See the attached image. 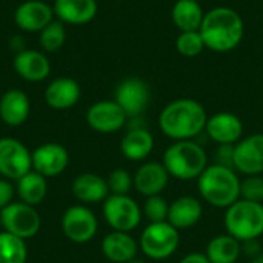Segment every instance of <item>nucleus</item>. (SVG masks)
I'll return each instance as SVG.
<instances>
[{"label": "nucleus", "instance_id": "f257e3e1", "mask_svg": "<svg viewBox=\"0 0 263 263\" xmlns=\"http://www.w3.org/2000/svg\"><path fill=\"white\" fill-rule=\"evenodd\" d=\"M208 114L205 106L194 99H176L170 102L159 114V129L168 139L194 140L206 126Z\"/></svg>", "mask_w": 263, "mask_h": 263}, {"label": "nucleus", "instance_id": "f03ea898", "mask_svg": "<svg viewBox=\"0 0 263 263\" xmlns=\"http://www.w3.org/2000/svg\"><path fill=\"white\" fill-rule=\"evenodd\" d=\"M199 32L206 49L214 52H230L240 45L245 34V23L236 9L216 6L205 12Z\"/></svg>", "mask_w": 263, "mask_h": 263}, {"label": "nucleus", "instance_id": "7ed1b4c3", "mask_svg": "<svg viewBox=\"0 0 263 263\" xmlns=\"http://www.w3.org/2000/svg\"><path fill=\"white\" fill-rule=\"evenodd\" d=\"M242 179L234 168L219 163L208 168L197 179V190L203 202L214 208L227 210L240 199Z\"/></svg>", "mask_w": 263, "mask_h": 263}, {"label": "nucleus", "instance_id": "20e7f679", "mask_svg": "<svg viewBox=\"0 0 263 263\" xmlns=\"http://www.w3.org/2000/svg\"><path fill=\"white\" fill-rule=\"evenodd\" d=\"M162 163L171 177L188 182L197 180L208 168L210 159L205 148L196 140L173 142L163 153Z\"/></svg>", "mask_w": 263, "mask_h": 263}, {"label": "nucleus", "instance_id": "39448f33", "mask_svg": "<svg viewBox=\"0 0 263 263\" xmlns=\"http://www.w3.org/2000/svg\"><path fill=\"white\" fill-rule=\"evenodd\" d=\"M223 225L227 233L239 242L260 239L263 236V203L239 199L227 208Z\"/></svg>", "mask_w": 263, "mask_h": 263}, {"label": "nucleus", "instance_id": "423d86ee", "mask_svg": "<svg viewBox=\"0 0 263 263\" xmlns=\"http://www.w3.org/2000/svg\"><path fill=\"white\" fill-rule=\"evenodd\" d=\"M180 247V231L170 222L148 223L139 239L140 251L151 260H166Z\"/></svg>", "mask_w": 263, "mask_h": 263}, {"label": "nucleus", "instance_id": "0eeeda50", "mask_svg": "<svg viewBox=\"0 0 263 263\" xmlns=\"http://www.w3.org/2000/svg\"><path fill=\"white\" fill-rule=\"evenodd\" d=\"M103 217L112 231L131 233L134 231L143 217L140 205L129 196L109 194L103 202Z\"/></svg>", "mask_w": 263, "mask_h": 263}, {"label": "nucleus", "instance_id": "6e6552de", "mask_svg": "<svg viewBox=\"0 0 263 263\" xmlns=\"http://www.w3.org/2000/svg\"><path fill=\"white\" fill-rule=\"evenodd\" d=\"M2 228L23 240L34 237L42 228V219L35 210L23 202H11L8 206L0 210Z\"/></svg>", "mask_w": 263, "mask_h": 263}, {"label": "nucleus", "instance_id": "1a4fd4ad", "mask_svg": "<svg viewBox=\"0 0 263 263\" xmlns=\"http://www.w3.org/2000/svg\"><path fill=\"white\" fill-rule=\"evenodd\" d=\"M63 234L74 243L91 242L99 231V220L86 205H72L62 216Z\"/></svg>", "mask_w": 263, "mask_h": 263}, {"label": "nucleus", "instance_id": "9d476101", "mask_svg": "<svg viewBox=\"0 0 263 263\" xmlns=\"http://www.w3.org/2000/svg\"><path fill=\"white\" fill-rule=\"evenodd\" d=\"M32 170L31 151L14 137L0 139V174L8 180H18Z\"/></svg>", "mask_w": 263, "mask_h": 263}, {"label": "nucleus", "instance_id": "9b49d317", "mask_svg": "<svg viewBox=\"0 0 263 263\" xmlns=\"http://www.w3.org/2000/svg\"><path fill=\"white\" fill-rule=\"evenodd\" d=\"M114 100L120 105L129 120L143 116L151 100V91L145 80L139 77H128L117 85Z\"/></svg>", "mask_w": 263, "mask_h": 263}, {"label": "nucleus", "instance_id": "f8f14e48", "mask_svg": "<svg viewBox=\"0 0 263 263\" xmlns=\"http://www.w3.org/2000/svg\"><path fill=\"white\" fill-rule=\"evenodd\" d=\"M86 122L96 133L114 134L126 126L128 116L116 100H99L88 108Z\"/></svg>", "mask_w": 263, "mask_h": 263}, {"label": "nucleus", "instance_id": "ddd939ff", "mask_svg": "<svg viewBox=\"0 0 263 263\" xmlns=\"http://www.w3.org/2000/svg\"><path fill=\"white\" fill-rule=\"evenodd\" d=\"M234 170L243 176H262L263 133L242 137L234 145Z\"/></svg>", "mask_w": 263, "mask_h": 263}, {"label": "nucleus", "instance_id": "4468645a", "mask_svg": "<svg viewBox=\"0 0 263 263\" xmlns=\"http://www.w3.org/2000/svg\"><path fill=\"white\" fill-rule=\"evenodd\" d=\"M55 18L46 0H25L14 11V23L23 32H40Z\"/></svg>", "mask_w": 263, "mask_h": 263}, {"label": "nucleus", "instance_id": "2eb2a0df", "mask_svg": "<svg viewBox=\"0 0 263 263\" xmlns=\"http://www.w3.org/2000/svg\"><path fill=\"white\" fill-rule=\"evenodd\" d=\"M32 170L43 177H55L62 174L69 163V153L60 143H43L32 153Z\"/></svg>", "mask_w": 263, "mask_h": 263}, {"label": "nucleus", "instance_id": "dca6fc26", "mask_svg": "<svg viewBox=\"0 0 263 263\" xmlns=\"http://www.w3.org/2000/svg\"><path fill=\"white\" fill-rule=\"evenodd\" d=\"M133 179H134V190L143 197H151V196H160L166 190L171 176L162 162L151 160L142 163L133 174Z\"/></svg>", "mask_w": 263, "mask_h": 263}, {"label": "nucleus", "instance_id": "f3484780", "mask_svg": "<svg viewBox=\"0 0 263 263\" xmlns=\"http://www.w3.org/2000/svg\"><path fill=\"white\" fill-rule=\"evenodd\" d=\"M12 66L15 74L26 82H43L51 74V62L46 52L25 48L15 52Z\"/></svg>", "mask_w": 263, "mask_h": 263}, {"label": "nucleus", "instance_id": "a211bd4d", "mask_svg": "<svg viewBox=\"0 0 263 263\" xmlns=\"http://www.w3.org/2000/svg\"><path fill=\"white\" fill-rule=\"evenodd\" d=\"M205 133L216 145H236L243 137V123L236 114L222 111L208 117Z\"/></svg>", "mask_w": 263, "mask_h": 263}, {"label": "nucleus", "instance_id": "6ab92c4d", "mask_svg": "<svg viewBox=\"0 0 263 263\" xmlns=\"http://www.w3.org/2000/svg\"><path fill=\"white\" fill-rule=\"evenodd\" d=\"M54 15L65 25L82 26L91 23L99 11L97 0H54Z\"/></svg>", "mask_w": 263, "mask_h": 263}, {"label": "nucleus", "instance_id": "aec40b11", "mask_svg": "<svg viewBox=\"0 0 263 263\" xmlns=\"http://www.w3.org/2000/svg\"><path fill=\"white\" fill-rule=\"evenodd\" d=\"M203 216L202 200L194 196H180L170 203L168 220L176 230L185 231L194 228Z\"/></svg>", "mask_w": 263, "mask_h": 263}, {"label": "nucleus", "instance_id": "412c9836", "mask_svg": "<svg viewBox=\"0 0 263 263\" xmlns=\"http://www.w3.org/2000/svg\"><path fill=\"white\" fill-rule=\"evenodd\" d=\"M82 96V88L71 77H57L51 80L45 89V102L49 108L63 111L77 105Z\"/></svg>", "mask_w": 263, "mask_h": 263}, {"label": "nucleus", "instance_id": "4be33fe9", "mask_svg": "<svg viewBox=\"0 0 263 263\" xmlns=\"http://www.w3.org/2000/svg\"><path fill=\"white\" fill-rule=\"evenodd\" d=\"M154 149V136L146 126H129L120 140L122 156L131 162L146 160Z\"/></svg>", "mask_w": 263, "mask_h": 263}, {"label": "nucleus", "instance_id": "5701e85b", "mask_svg": "<svg viewBox=\"0 0 263 263\" xmlns=\"http://www.w3.org/2000/svg\"><path fill=\"white\" fill-rule=\"evenodd\" d=\"M31 112V102L26 92L12 88L2 94L0 97V119L8 126L23 125Z\"/></svg>", "mask_w": 263, "mask_h": 263}, {"label": "nucleus", "instance_id": "b1692460", "mask_svg": "<svg viewBox=\"0 0 263 263\" xmlns=\"http://www.w3.org/2000/svg\"><path fill=\"white\" fill-rule=\"evenodd\" d=\"M139 242L131 233L111 231L102 240V253L112 263H128L137 257Z\"/></svg>", "mask_w": 263, "mask_h": 263}, {"label": "nucleus", "instance_id": "393cba45", "mask_svg": "<svg viewBox=\"0 0 263 263\" xmlns=\"http://www.w3.org/2000/svg\"><path fill=\"white\" fill-rule=\"evenodd\" d=\"M72 194L77 200H80L83 205L99 203L105 202V199L109 196V188L106 183V179L96 173H83L79 174L71 185Z\"/></svg>", "mask_w": 263, "mask_h": 263}, {"label": "nucleus", "instance_id": "a878e982", "mask_svg": "<svg viewBox=\"0 0 263 263\" xmlns=\"http://www.w3.org/2000/svg\"><path fill=\"white\" fill-rule=\"evenodd\" d=\"M205 256L211 263H236L242 256V242L228 233L214 236L206 243Z\"/></svg>", "mask_w": 263, "mask_h": 263}, {"label": "nucleus", "instance_id": "bb28decb", "mask_svg": "<svg viewBox=\"0 0 263 263\" xmlns=\"http://www.w3.org/2000/svg\"><path fill=\"white\" fill-rule=\"evenodd\" d=\"M203 17L205 11L197 0H177L171 9V20L180 32L199 31Z\"/></svg>", "mask_w": 263, "mask_h": 263}, {"label": "nucleus", "instance_id": "cd10ccee", "mask_svg": "<svg viewBox=\"0 0 263 263\" xmlns=\"http://www.w3.org/2000/svg\"><path fill=\"white\" fill-rule=\"evenodd\" d=\"M17 194L20 202L31 206L40 205L48 194V180L42 174L31 170L28 174L17 180Z\"/></svg>", "mask_w": 263, "mask_h": 263}, {"label": "nucleus", "instance_id": "c85d7f7f", "mask_svg": "<svg viewBox=\"0 0 263 263\" xmlns=\"http://www.w3.org/2000/svg\"><path fill=\"white\" fill-rule=\"evenodd\" d=\"M28 248L23 239L0 231V263H26Z\"/></svg>", "mask_w": 263, "mask_h": 263}, {"label": "nucleus", "instance_id": "c756f323", "mask_svg": "<svg viewBox=\"0 0 263 263\" xmlns=\"http://www.w3.org/2000/svg\"><path fill=\"white\" fill-rule=\"evenodd\" d=\"M66 42V28L65 23L54 18L39 32V45L43 52H57L63 48Z\"/></svg>", "mask_w": 263, "mask_h": 263}, {"label": "nucleus", "instance_id": "7c9ffc66", "mask_svg": "<svg viewBox=\"0 0 263 263\" xmlns=\"http://www.w3.org/2000/svg\"><path fill=\"white\" fill-rule=\"evenodd\" d=\"M176 49L183 57H197L206 48L199 31H183L176 39Z\"/></svg>", "mask_w": 263, "mask_h": 263}, {"label": "nucleus", "instance_id": "2f4dec72", "mask_svg": "<svg viewBox=\"0 0 263 263\" xmlns=\"http://www.w3.org/2000/svg\"><path fill=\"white\" fill-rule=\"evenodd\" d=\"M168 211H170V203H168V200L162 194L160 196L145 197V203L142 206V213L148 219L149 223L166 222L168 220Z\"/></svg>", "mask_w": 263, "mask_h": 263}, {"label": "nucleus", "instance_id": "473e14b6", "mask_svg": "<svg viewBox=\"0 0 263 263\" xmlns=\"http://www.w3.org/2000/svg\"><path fill=\"white\" fill-rule=\"evenodd\" d=\"M106 183L109 188V194H117V196H126L134 188L133 174L123 168H117L111 171L106 179Z\"/></svg>", "mask_w": 263, "mask_h": 263}, {"label": "nucleus", "instance_id": "72a5a7b5", "mask_svg": "<svg viewBox=\"0 0 263 263\" xmlns=\"http://www.w3.org/2000/svg\"><path fill=\"white\" fill-rule=\"evenodd\" d=\"M240 199L263 203V177L247 176L240 185Z\"/></svg>", "mask_w": 263, "mask_h": 263}, {"label": "nucleus", "instance_id": "f704fd0d", "mask_svg": "<svg viewBox=\"0 0 263 263\" xmlns=\"http://www.w3.org/2000/svg\"><path fill=\"white\" fill-rule=\"evenodd\" d=\"M216 163L234 168V145H217Z\"/></svg>", "mask_w": 263, "mask_h": 263}, {"label": "nucleus", "instance_id": "c9c22d12", "mask_svg": "<svg viewBox=\"0 0 263 263\" xmlns=\"http://www.w3.org/2000/svg\"><path fill=\"white\" fill-rule=\"evenodd\" d=\"M14 197V188L9 183L8 179H0V210L8 206L12 202Z\"/></svg>", "mask_w": 263, "mask_h": 263}, {"label": "nucleus", "instance_id": "e433bc0d", "mask_svg": "<svg viewBox=\"0 0 263 263\" xmlns=\"http://www.w3.org/2000/svg\"><path fill=\"white\" fill-rule=\"evenodd\" d=\"M242 254L248 256V257H256L260 253V242L259 239H253V240H247V242H242Z\"/></svg>", "mask_w": 263, "mask_h": 263}, {"label": "nucleus", "instance_id": "4c0bfd02", "mask_svg": "<svg viewBox=\"0 0 263 263\" xmlns=\"http://www.w3.org/2000/svg\"><path fill=\"white\" fill-rule=\"evenodd\" d=\"M179 263H211L208 260V257L205 256V253H197V251H194V253H190V254H186V256H183Z\"/></svg>", "mask_w": 263, "mask_h": 263}, {"label": "nucleus", "instance_id": "58836bf2", "mask_svg": "<svg viewBox=\"0 0 263 263\" xmlns=\"http://www.w3.org/2000/svg\"><path fill=\"white\" fill-rule=\"evenodd\" d=\"M251 263H263V253L262 254H259V256H256V257L251 260Z\"/></svg>", "mask_w": 263, "mask_h": 263}, {"label": "nucleus", "instance_id": "ea45409f", "mask_svg": "<svg viewBox=\"0 0 263 263\" xmlns=\"http://www.w3.org/2000/svg\"><path fill=\"white\" fill-rule=\"evenodd\" d=\"M128 263H146V262H145V260H142V259H137V257H136V259H133L131 262H128Z\"/></svg>", "mask_w": 263, "mask_h": 263}, {"label": "nucleus", "instance_id": "a19ab883", "mask_svg": "<svg viewBox=\"0 0 263 263\" xmlns=\"http://www.w3.org/2000/svg\"><path fill=\"white\" fill-rule=\"evenodd\" d=\"M0 228H2V219H0Z\"/></svg>", "mask_w": 263, "mask_h": 263}, {"label": "nucleus", "instance_id": "79ce46f5", "mask_svg": "<svg viewBox=\"0 0 263 263\" xmlns=\"http://www.w3.org/2000/svg\"><path fill=\"white\" fill-rule=\"evenodd\" d=\"M46 2H48V0H46Z\"/></svg>", "mask_w": 263, "mask_h": 263}]
</instances>
